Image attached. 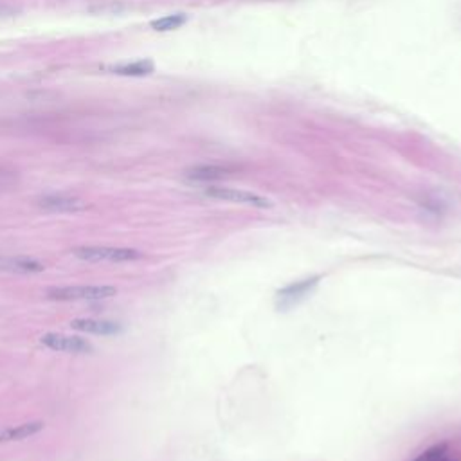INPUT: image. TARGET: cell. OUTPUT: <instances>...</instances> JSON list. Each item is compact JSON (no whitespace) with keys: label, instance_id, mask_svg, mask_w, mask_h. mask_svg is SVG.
<instances>
[{"label":"cell","instance_id":"obj_1","mask_svg":"<svg viewBox=\"0 0 461 461\" xmlns=\"http://www.w3.org/2000/svg\"><path fill=\"white\" fill-rule=\"evenodd\" d=\"M72 254L89 263H126L141 260L142 253L137 249L107 247V245H81L72 249Z\"/></svg>","mask_w":461,"mask_h":461},{"label":"cell","instance_id":"obj_2","mask_svg":"<svg viewBox=\"0 0 461 461\" xmlns=\"http://www.w3.org/2000/svg\"><path fill=\"white\" fill-rule=\"evenodd\" d=\"M117 288L110 285H74V287H51L45 296L53 301H99L110 299Z\"/></svg>","mask_w":461,"mask_h":461},{"label":"cell","instance_id":"obj_3","mask_svg":"<svg viewBox=\"0 0 461 461\" xmlns=\"http://www.w3.org/2000/svg\"><path fill=\"white\" fill-rule=\"evenodd\" d=\"M206 196L217 200H226V202H233V204H245L253 206V208H272V202L265 196L253 193V191L245 190H236V187H222V186H209L204 190Z\"/></svg>","mask_w":461,"mask_h":461},{"label":"cell","instance_id":"obj_4","mask_svg":"<svg viewBox=\"0 0 461 461\" xmlns=\"http://www.w3.org/2000/svg\"><path fill=\"white\" fill-rule=\"evenodd\" d=\"M40 342L49 350L63 351V353H90L94 350L87 339H81L78 335H67V333H44Z\"/></svg>","mask_w":461,"mask_h":461},{"label":"cell","instance_id":"obj_5","mask_svg":"<svg viewBox=\"0 0 461 461\" xmlns=\"http://www.w3.org/2000/svg\"><path fill=\"white\" fill-rule=\"evenodd\" d=\"M321 281V276H312V278H306L301 281H294V283L287 285L285 288H281L278 292V299H280L281 308H287V306H292L294 303H297L299 299L306 297L308 294L314 290Z\"/></svg>","mask_w":461,"mask_h":461},{"label":"cell","instance_id":"obj_6","mask_svg":"<svg viewBox=\"0 0 461 461\" xmlns=\"http://www.w3.org/2000/svg\"><path fill=\"white\" fill-rule=\"evenodd\" d=\"M38 206L53 213H78L89 208L87 202L71 195H47L38 200Z\"/></svg>","mask_w":461,"mask_h":461},{"label":"cell","instance_id":"obj_7","mask_svg":"<svg viewBox=\"0 0 461 461\" xmlns=\"http://www.w3.org/2000/svg\"><path fill=\"white\" fill-rule=\"evenodd\" d=\"M71 328L83 333H94V335H115V333L123 332L119 323H114V321L107 319H94V317L72 319Z\"/></svg>","mask_w":461,"mask_h":461},{"label":"cell","instance_id":"obj_8","mask_svg":"<svg viewBox=\"0 0 461 461\" xmlns=\"http://www.w3.org/2000/svg\"><path fill=\"white\" fill-rule=\"evenodd\" d=\"M45 427L44 421L35 420V421H26L20 426H11L8 429L0 430V444H8V442H20V439L31 438L42 433Z\"/></svg>","mask_w":461,"mask_h":461},{"label":"cell","instance_id":"obj_9","mask_svg":"<svg viewBox=\"0 0 461 461\" xmlns=\"http://www.w3.org/2000/svg\"><path fill=\"white\" fill-rule=\"evenodd\" d=\"M229 168H224V166H213V165H206V166H195V168H190L186 171V178L191 182H217L227 178L230 175Z\"/></svg>","mask_w":461,"mask_h":461},{"label":"cell","instance_id":"obj_10","mask_svg":"<svg viewBox=\"0 0 461 461\" xmlns=\"http://www.w3.org/2000/svg\"><path fill=\"white\" fill-rule=\"evenodd\" d=\"M0 269L8 272H17V274H35V272H44V263L36 262L33 258H9L0 262Z\"/></svg>","mask_w":461,"mask_h":461},{"label":"cell","instance_id":"obj_11","mask_svg":"<svg viewBox=\"0 0 461 461\" xmlns=\"http://www.w3.org/2000/svg\"><path fill=\"white\" fill-rule=\"evenodd\" d=\"M153 63L150 60H137V62L132 63H123V65H114L107 67V71H110L112 74L117 76H133V78H141V76H148L153 72Z\"/></svg>","mask_w":461,"mask_h":461},{"label":"cell","instance_id":"obj_12","mask_svg":"<svg viewBox=\"0 0 461 461\" xmlns=\"http://www.w3.org/2000/svg\"><path fill=\"white\" fill-rule=\"evenodd\" d=\"M187 22V17L184 13H175V15H168V17H162L159 20H153L151 22V29H156V31H173V29H178L181 26Z\"/></svg>","mask_w":461,"mask_h":461},{"label":"cell","instance_id":"obj_13","mask_svg":"<svg viewBox=\"0 0 461 461\" xmlns=\"http://www.w3.org/2000/svg\"><path fill=\"white\" fill-rule=\"evenodd\" d=\"M447 458V445L438 444L427 449L426 453H421L414 461H445Z\"/></svg>","mask_w":461,"mask_h":461},{"label":"cell","instance_id":"obj_14","mask_svg":"<svg viewBox=\"0 0 461 461\" xmlns=\"http://www.w3.org/2000/svg\"><path fill=\"white\" fill-rule=\"evenodd\" d=\"M6 15H15V9L8 8V6H0V17H6Z\"/></svg>","mask_w":461,"mask_h":461},{"label":"cell","instance_id":"obj_15","mask_svg":"<svg viewBox=\"0 0 461 461\" xmlns=\"http://www.w3.org/2000/svg\"><path fill=\"white\" fill-rule=\"evenodd\" d=\"M445 461H447V460H445Z\"/></svg>","mask_w":461,"mask_h":461}]
</instances>
